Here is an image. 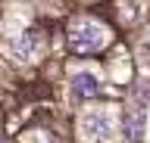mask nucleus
<instances>
[{
	"mask_svg": "<svg viewBox=\"0 0 150 143\" xmlns=\"http://www.w3.org/2000/svg\"><path fill=\"white\" fill-rule=\"evenodd\" d=\"M69 47L75 53H100L106 47V28L94 19H81L69 28Z\"/></svg>",
	"mask_w": 150,
	"mask_h": 143,
	"instance_id": "1",
	"label": "nucleus"
},
{
	"mask_svg": "<svg viewBox=\"0 0 150 143\" xmlns=\"http://www.w3.org/2000/svg\"><path fill=\"white\" fill-rule=\"evenodd\" d=\"M119 121L110 109H88V112L78 118V131L88 137V140H110L116 134Z\"/></svg>",
	"mask_w": 150,
	"mask_h": 143,
	"instance_id": "2",
	"label": "nucleus"
},
{
	"mask_svg": "<svg viewBox=\"0 0 150 143\" xmlns=\"http://www.w3.org/2000/svg\"><path fill=\"white\" fill-rule=\"evenodd\" d=\"M122 137L128 143H144L147 137V106L144 103H131L122 112Z\"/></svg>",
	"mask_w": 150,
	"mask_h": 143,
	"instance_id": "3",
	"label": "nucleus"
},
{
	"mask_svg": "<svg viewBox=\"0 0 150 143\" xmlns=\"http://www.w3.org/2000/svg\"><path fill=\"white\" fill-rule=\"evenodd\" d=\"M41 31L38 28H28V31H22L16 40H13V53H16L22 62H31V59L38 56V50H41Z\"/></svg>",
	"mask_w": 150,
	"mask_h": 143,
	"instance_id": "4",
	"label": "nucleus"
},
{
	"mask_svg": "<svg viewBox=\"0 0 150 143\" xmlns=\"http://www.w3.org/2000/svg\"><path fill=\"white\" fill-rule=\"evenodd\" d=\"M100 93V81L94 72H75L72 75V96L75 100H91Z\"/></svg>",
	"mask_w": 150,
	"mask_h": 143,
	"instance_id": "5",
	"label": "nucleus"
},
{
	"mask_svg": "<svg viewBox=\"0 0 150 143\" xmlns=\"http://www.w3.org/2000/svg\"><path fill=\"white\" fill-rule=\"evenodd\" d=\"M0 128H3V118H0Z\"/></svg>",
	"mask_w": 150,
	"mask_h": 143,
	"instance_id": "6",
	"label": "nucleus"
}]
</instances>
